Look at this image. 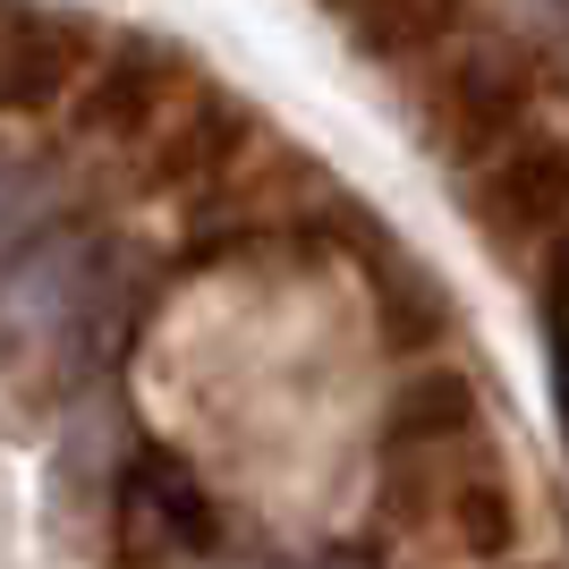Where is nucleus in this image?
Masks as SVG:
<instances>
[{"label": "nucleus", "mask_w": 569, "mask_h": 569, "mask_svg": "<svg viewBox=\"0 0 569 569\" xmlns=\"http://www.w3.org/2000/svg\"><path fill=\"white\" fill-rule=\"evenodd\" d=\"M77 69H86V43L60 18L0 9V111H51L77 86Z\"/></svg>", "instance_id": "nucleus-7"}, {"label": "nucleus", "mask_w": 569, "mask_h": 569, "mask_svg": "<svg viewBox=\"0 0 569 569\" xmlns=\"http://www.w3.org/2000/svg\"><path fill=\"white\" fill-rule=\"evenodd\" d=\"M144 153H153V179H162V188H213L221 170L247 153V111H238L230 94H213V86H196V94L162 119V137L144 144Z\"/></svg>", "instance_id": "nucleus-6"}, {"label": "nucleus", "mask_w": 569, "mask_h": 569, "mask_svg": "<svg viewBox=\"0 0 569 569\" xmlns=\"http://www.w3.org/2000/svg\"><path fill=\"white\" fill-rule=\"evenodd\" d=\"M332 9H349V0H332Z\"/></svg>", "instance_id": "nucleus-12"}, {"label": "nucleus", "mask_w": 569, "mask_h": 569, "mask_svg": "<svg viewBox=\"0 0 569 569\" xmlns=\"http://www.w3.org/2000/svg\"><path fill=\"white\" fill-rule=\"evenodd\" d=\"M196 94V77L179 51L162 43H111V60L86 69L77 86V137L94 144H153L162 137V119Z\"/></svg>", "instance_id": "nucleus-3"}, {"label": "nucleus", "mask_w": 569, "mask_h": 569, "mask_svg": "<svg viewBox=\"0 0 569 569\" xmlns=\"http://www.w3.org/2000/svg\"><path fill=\"white\" fill-rule=\"evenodd\" d=\"M111 315V256L94 230H34L0 263V366L51 375Z\"/></svg>", "instance_id": "nucleus-1"}, {"label": "nucleus", "mask_w": 569, "mask_h": 569, "mask_svg": "<svg viewBox=\"0 0 569 569\" xmlns=\"http://www.w3.org/2000/svg\"><path fill=\"white\" fill-rule=\"evenodd\" d=\"M527 111H536V69L519 43H459L426 86L433 144L468 162H493L510 137H527Z\"/></svg>", "instance_id": "nucleus-2"}, {"label": "nucleus", "mask_w": 569, "mask_h": 569, "mask_svg": "<svg viewBox=\"0 0 569 569\" xmlns=\"http://www.w3.org/2000/svg\"><path fill=\"white\" fill-rule=\"evenodd\" d=\"M476 426V391L468 375H417L400 382V400L382 408V468H408V459H442L459 451Z\"/></svg>", "instance_id": "nucleus-8"}, {"label": "nucleus", "mask_w": 569, "mask_h": 569, "mask_svg": "<svg viewBox=\"0 0 569 569\" xmlns=\"http://www.w3.org/2000/svg\"><path fill=\"white\" fill-rule=\"evenodd\" d=\"M357 34V51H375V60H400V51H426L451 34L459 0H349L340 9Z\"/></svg>", "instance_id": "nucleus-9"}, {"label": "nucleus", "mask_w": 569, "mask_h": 569, "mask_svg": "<svg viewBox=\"0 0 569 569\" xmlns=\"http://www.w3.org/2000/svg\"><path fill=\"white\" fill-rule=\"evenodd\" d=\"M468 204H476V221H485V238H501V247L552 238V230L569 238V137H545V128L510 137L493 162L476 170Z\"/></svg>", "instance_id": "nucleus-4"}, {"label": "nucleus", "mask_w": 569, "mask_h": 569, "mask_svg": "<svg viewBox=\"0 0 569 569\" xmlns=\"http://www.w3.org/2000/svg\"><path fill=\"white\" fill-rule=\"evenodd\" d=\"M545 357H552V400H561V426H569V238L545 263Z\"/></svg>", "instance_id": "nucleus-10"}, {"label": "nucleus", "mask_w": 569, "mask_h": 569, "mask_svg": "<svg viewBox=\"0 0 569 569\" xmlns=\"http://www.w3.org/2000/svg\"><path fill=\"white\" fill-rule=\"evenodd\" d=\"M552 9H569V0H552Z\"/></svg>", "instance_id": "nucleus-11"}, {"label": "nucleus", "mask_w": 569, "mask_h": 569, "mask_svg": "<svg viewBox=\"0 0 569 569\" xmlns=\"http://www.w3.org/2000/svg\"><path fill=\"white\" fill-rule=\"evenodd\" d=\"M119 545L137 561H179V552L213 545V501L170 451L128 459V476H119Z\"/></svg>", "instance_id": "nucleus-5"}]
</instances>
